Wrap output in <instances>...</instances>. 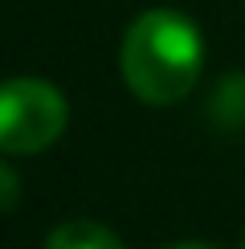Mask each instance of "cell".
<instances>
[{"instance_id":"1","label":"cell","mask_w":245,"mask_h":249,"mask_svg":"<svg viewBox=\"0 0 245 249\" xmlns=\"http://www.w3.org/2000/svg\"><path fill=\"white\" fill-rule=\"evenodd\" d=\"M200 66H204L200 29L172 8L143 13L122 37V53H119L122 82L135 98L151 102V107L180 102L196 86Z\"/></svg>"},{"instance_id":"2","label":"cell","mask_w":245,"mask_h":249,"mask_svg":"<svg viewBox=\"0 0 245 249\" xmlns=\"http://www.w3.org/2000/svg\"><path fill=\"white\" fill-rule=\"evenodd\" d=\"M66 98L41 78H13L0 94V147L8 155H33L66 131Z\"/></svg>"},{"instance_id":"3","label":"cell","mask_w":245,"mask_h":249,"mask_svg":"<svg viewBox=\"0 0 245 249\" xmlns=\"http://www.w3.org/2000/svg\"><path fill=\"white\" fill-rule=\"evenodd\" d=\"M45 249H127L106 225H94V221H66L49 233Z\"/></svg>"},{"instance_id":"4","label":"cell","mask_w":245,"mask_h":249,"mask_svg":"<svg viewBox=\"0 0 245 249\" xmlns=\"http://www.w3.org/2000/svg\"><path fill=\"white\" fill-rule=\"evenodd\" d=\"M0 184H4V209H17V176H13V168H0Z\"/></svg>"},{"instance_id":"5","label":"cell","mask_w":245,"mask_h":249,"mask_svg":"<svg viewBox=\"0 0 245 249\" xmlns=\"http://www.w3.org/2000/svg\"><path fill=\"white\" fill-rule=\"evenodd\" d=\"M172 249H209V245H172Z\"/></svg>"},{"instance_id":"6","label":"cell","mask_w":245,"mask_h":249,"mask_svg":"<svg viewBox=\"0 0 245 249\" xmlns=\"http://www.w3.org/2000/svg\"><path fill=\"white\" fill-rule=\"evenodd\" d=\"M241 249H245V241H241Z\"/></svg>"}]
</instances>
